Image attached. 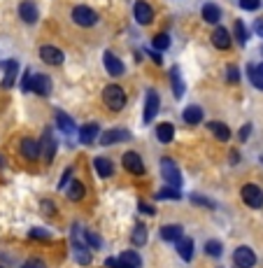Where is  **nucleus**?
I'll list each match as a JSON object with an SVG mask.
<instances>
[{
  "mask_svg": "<svg viewBox=\"0 0 263 268\" xmlns=\"http://www.w3.org/2000/svg\"><path fill=\"white\" fill-rule=\"evenodd\" d=\"M102 103L112 110V112H119L126 105V94L119 84H110V87L102 89Z\"/></svg>",
  "mask_w": 263,
  "mask_h": 268,
  "instance_id": "obj_1",
  "label": "nucleus"
},
{
  "mask_svg": "<svg viewBox=\"0 0 263 268\" xmlns=\"http://www.w3.org/2000/svg\"><path fill=\"white\" fill-rule=\"evenodd\" d=\"M72 21L77 24V26L88 28L98 21V14H96V10H91V7H86V5H77L72 10Z\"/></svg>",
  "mask_w": 263,
  "mask_h": 268,
  "instance_id": "obj_2",
  "label": "nucleus"
},
{
  "mask_svg": "<svg viewBox=\"0 0 263 268\" xmlns=\"http://www.w3.org/2000/svg\"><path fill=\"white\" fill-rule=\"evenodd\" d=\"M161 173L163 177H166V182H168L170 187H182V173L177 170L175 161L172 159H161Z\"/></svg>",
  "mask_w": 263,
  "mask_h": 268,
  "instance_id": "obj_3",
  "label": "nucleus"
},
{
  "mask_svg": "<svg viewBox=\"0 0 263 268\" xmlns=\"http://www.w3.org/2000/svg\"><path fill=\"white\" fill-rule=\"evenodd\" d=\"M242 201L250 205V208H261L263 205V191L256 184H244L242 187Z\"/></svg>",
  "mask_w": 263,
  "mask_h": 268,
  "instance_id": "obj_4",
  "label": "nucleus"
},
{
  "mask_svg": "<svg viewBox=\"0 0 263 268\" xmlns=\"http://www.w3.org/2000/svg\"><path fill=\"white\" fill-rule=\"evenodd\" d=\"M126 140H130V131H126V128H112V131L100 135L102 147H110V145H114V142H126Z\"/></svg>",
  "mask_w": 263,
  "mask_h": 268,
  "instance_id": "obj_5",
  "label": "nucleus"
},
{
  "mask_svg": "<svg viewBox=\"0 0 263 268\" xmlns=\"http://www.w3.org/2000/svg\"><path fill=\"white\" fill-rule=\"evenodd\" d=\"M233 261H236L238 268H252L256 263V254H254L250 247H238L236 252H233Z\"/></svg>",
  "mask_w": 263,
  "mask_h": 268,
  "instance_id": "obj_6",
  "label": "nucleus"
},
{
  "mask_svg": "<svg viewBox=\"0 0 263 268\" xmlns=\"http://www.w3.org/2000/svg\"><path fill=\"white\" fill-rule=\"evenodd\" d=\"M133 14H135V21H138V24H142V26H147L149 21L154 19V10H152V5H149V3H144V0H138V3H135Z\"/></svg>",
  "mask_w": 263,
  "mask_h": 268,
  "instance_id": "obj_7",
  "label": "nucleus"
},
{
  "mask_svg": "<svg viewBox=\"0 0 263 268\" xmlns=\"http://www.w3.org/2000/svg\"><path fill=\"white\" fill-rule=\"evenodd\" d=\"M19 17L26 24H35V21L40 19V10H38V5H35L33 0H24V3H19Z\"/></svg>",
  "mask_w": 263,
  "mask_h": 268,
  "instance_id": "obj_8",
  "label": "nucleus"
},
{
  "mask_svg": "<svg viewBox=\"0 0 263 268\" xmlns=\"http://www.w3.org/2000/svg\"><path fill=\"white\" fill-rule=\"evenodd\" d=\"M40 59L44 61L47 66H61L63 63V52L58 47L44 45V47H40Z\"/></svg>",
  "mask_w": 263,
  "mask_h": 268,
  "instance_id": "obj_9",
  "label": "nucleus"
},
{
  "mask_svg": "<svg viewBox=\"0 0 263 268\" xmlns=\"http://www.w3.org/2000/svg\"><path fill=\"white\" fill-rule=\"evenodd\" d=\"M156 112H158V94H156L154 89H149L147 91V98H144V124H149V121L156 117Z\"/></svg>",
  "mask_w": 263,
  "mask_h": 268,
  "instance_id": "obj_10",
  "label": "nucleus"
},
{
  "mask_svg": "<svg viewBox=\"0 0 263 268\" xmlns=\"http://www.w3.org/2000/svg\"><path fill=\"white\" fill-rule=\"evenodd\" d=\"M102 63H105V70H108L112 77H122L124 70H126V68H124V63L116 59L112 52H105V54H102Z\"/></svg>",
  "mask_w": 263,
  "mask_h": 268,
  "instance_id": "obj_11",
  "label": "nucleus"
},
{
  "mask_svg": "<svg viewBox=\"0 0 263 268\" xmlns=\"http://www.w3.org/2000/svg\"><path fill=\"white\" fill-rule=\"evenodd\" d=\"M30 91H35L38 96H49L52 94V80L47 75H33L30 77Z\"/></svg>",
  "mask_w": 263,
  "mask_h": 268,
  "instance_id": "obj_12",
  "label": "nucleus"
},
{
  "mask_svg": "<svg viewBox=\"0 0 263 268\" xmlns=\"http://www.w3.org/2000/svg\"><path fill=\"white\" fill-rule=\"evenodd\" d=\"M124 168L133 175H142L144 173V163H142L140 154H135V152H126L124 154Z\"/></svg>",
  "mask_w": 263,
  "mask_h": 268,
  "instance_id": "obj_13",
  "label": "nucleus"
},
{
  "mask_svg": "<svg viewBox=\"0 0 263 268\" xmlns=\"http://www.w3.org/2000/svg\"><path fill=\"white\" fill-rule=\"evenodd\" d=\"M40 152H42V145L38 140H33V138H24L21 140V154L26 156V159L35 161L40 156Z\"/></svg>",
  "mask_w": 263,
  "mask_h": 268,
  "instance_id": "obj_14",
  "label": "nucleus"
},
{
  "mask_svg": "<svg viewBox=\"0 0 263 268\" xmlns=\"http://www.w3.org/2000/svg\"><path fill=\"white\" fill-rule=\"evenodd\" d=\"M0 68H5L2 89H12L14 80H16V73H19V63H16V61H5V63H0Z\"/></svg>",
  "mask_w": 263,
  "mask_h": 268,
  "instance_id": "obj_15",
  "label": "nucleus"
},
{
  "mask_svg": "<svg viewBox=\"0 0 263 268\" xmlns=\"http://www.w3.org/2000/svg\"><path fill=\"white\" fill-rule=\"evenodd\" d=\"M200 14L208 24H219V19H222V7L214 5V3H205L202 10H200Z\"/></svg>",
  "mask_w": 263,
  "mask_h": 268,
  "instance_id": "obj_16",
  "label": "nucleus"
},
{
  "mask_svg": "<svg viewBox=\"0 0 263 268\" xmlns=\"http://www.w3.org/2000/svg\"><path fill=\"white\" fill-rule=\"evenodd\" d=\"M212 45L216 49H228L230 47V33L226 28H214V33H212Z\"/></svg>",
  "mask_w": 263,
  "mask_h": 268,
  "instance_id": "obj_17",
  "label": "nucleus"
},
{
  "mask_svg": "<svg viewBox=\"0 0 263 268\" xmlns=\"http://www.w3.org/2000/svg\"><path fill=\"white\" fill-rule=\"evenodd\" d=\"M182 119L189 124V126H198L202 121V110L198 105H189V107H184V112H182Z\"/></svg>",
  "mask_w": 263,
  "mask_h": 268,
  "instance_id": "obj_18",
  "label": "nucleus"
},
{
  "mask_svg": "<svg viewBox=\"0 0 263 268\" xmlns=\"http://www.w3.org/2000/svg\"><path fill=\"white\" fill-rule=\"evenodd\" d=\"M98 138V124H84L80 128V142L82 145H94V140Z\"/></svg>",
  "mask_w": 263,
  "mask_h": 268,
  "instance_id": "obj_19",
  "label": "nucleus"
},
{
  "mask_svg": "<svg viewBox=\"0 0 263 268\" xmlns=\"http://www.w3.org/2000/svg\"><path fill=\"white\" fill-rule=\"evenodd\" d=\"M177 245V254L182 256L184 261H191V256H194V240H191V238H180V240L175 242Z\"/></svg>",
  "mask_w": 263,
  "mask_h": 268,
  "instance_id": "obj_20",
  "label": "nucleus"
},
{
  "mask_svg": "<svg viewBox=\"0 0 263 268\" xmlns=\"http://www.w3.org/2000/svg\"><path fill=\"white\" fill-rule=\"evenodd\" d=\"M156 138H158L163 145H168V142L175 138V126H172L170 121H163V124H158V126H156Z\"/></svg>",
  "mask_w": 263,
  "mask_h": 268,
  "instance_id": "obj_21",
  "label": "nucleus"
},
{
  "mask_svg": "<svg viewBox=\"0 0 263 268\" xmlns=\"http://www.w3.org/2000/svg\"><path fill=\"white\" fill-rule=\"evenodd\" d=\"M168 75H170V82H172V94H175V98H182L184 96V82H182V77H180V68L172 66L168 70Z\"/></svg>",
  "mask_w": 263,
  "mask_h": 268,
  "instance_id": "obj_22",
  "label": "nucleus"
},
{
  "mask_svg": "<svg viewBox=\"0 0 263 268\" xmlns=\"http://www.w3.org/2000/svg\"><path fill=\"white\" fill-rule=\"evenodd\" d=\"M182 235H184V231H182V226H177V224H168V226L161 228V238L166 242H177Z\"/></svg>",
  "mask_w": 263,
  "mask_h": 268,
  "instance_id": "obj_23",
  "label": "nucleus"
},
{
  "mask_svg": "<svg viewBox=\"0 0 263 268\" xmlns=\"http://www.w3.org/2000/svg\"><path fill=\"white\" fill-rule=\"evenodd\" d=\"M94 168H96V173L100 175V177H110V175L114 173L112 161L105 159V156H98V159H94Z\"/></svg>",
  "mask_w": 263,
  "mask_h": 268,
  "instance_id": "obj_24",
  "label": "nucleus"
},
{
  "mask_svg": "<svg viewBox=\"0 0 263 268\" xmlns=\"http://www.w3.org/2000/svg\"><path fill=\"white\" fill-rule=\"evenodd\" d=\"M208 128L212 131V133L216 135V140H222V142H226L230 138V131H228V126L226 124H222V121H210L208 124Z\"/></svg>",
  "mask_w": 263,
  "mask_h": 268,
  "instance_id": "obj_25",
  "label": "nucleus"
},
{
  "mask_svg": "<svg viewBox=\"0 0 263 268\" xmlns=\"http://www.w3.org/2000/svg\"><path fill=\"white\" fill-rule=\"evenodd\" d=\"M54 117H56V124H58V128H61L63 133H72V131H74V121L70 119L63 110H56Z\"/></svg>",
  "mask_w": 263,
  "mask_h": 268,
  "instance_id": "obj_26",
  "label": "nucleus"
},
{
  "mask_svg": "<svg viewBox=\"0 0 263 268\" xmlns=\"http://www.w3.org/2000/svg\"><path fill=\"white\" fill-rule=\"evenodd\" d=\"M42 149H44V161L47 163H52V159H54V149H56V142L52 140V133L49 131H44V138H42Z\"/></svg>",
  "mask_w": 263,
  "mask_h": 268,
  "instance_id": "obj_27",
  "label": "nucleus"
},
{
  "mask_svg": "<svg viewBox=\"0 0 263 268\" xmlns=\"http://www.w3.org/2000/svg\"><path fill=\"white\" fill-rule=\"evenodd\" d=\"M247 77H250L252 84H254L258 91H263V75L258 73V68H256V66H252V63L247 66Z\"/></svg>",
  "mask_w": 263,
  "mask_h": 268,
  "instance_id": "obj_28",
  "label": "nucleus"
},
{
  "mask_svg": "<svg viewBox=\"0 0 263 268\" xmlns=\"http://www.w3.org/2000/svg\"><path fill=\"white\" fill-rule=\"evenodd\" d=\"M68 196H70L72 201H82V198H84V184L77 182V180H72L70 182V187H68Z\"/></svg>",
  "mask_w": 263,
  "mask_h": 268,
  "instance_id": "obj_29",
  "label": "nucleus"
},
{
  "mask_svg": "<svg viewBox=\"0 0 263 268\" xmlns=\"http://www.w3.org/2000/svg\"><path fill=\"white\" fill-rule=\"evenodd\" d=\"M124 263L128 268H140V256H138V252H130V249H126V252H122V256H119Z\"/></svg>",
  "mask_w": 263,
  "mask_h": 268,
  "instance_id": "obj_30",
  "label": "nucleus"
},
{
  "mask_svg": "<svg viewBox=\"0 0 263 268\" xmlns=\"http://www.w3.org/2000/svg\"><path fill=\"white\" fill-rule=\"evenodd\" d=\"M152 47L156 49V52H166V49L170 47V38H168V33H158L152 40Z\"/></svg>",
  "mask_w": 263,
  "mask_h": 268,
  "instance_id": "obj_31",
  "label": "nucleus"
},
{
  "mask_svg": "<svg viewBox=\"0 0 263 268\" xmlns=\"http://www.w3.org/2000/svg\"><path fill=\"white\" fill-rule=\"evenodd\" d=\"M156 198H170V201H180L182 198V194H180V189L177 187H166V189H161L158 194H156Z\"/></svg>",
  "mask_w": 263,
  "mask_h": 268,
  "instance_id": "obj_32",
  "label": "nucleus"
},
{
  "mask_svg": "<svg viewBox=\"0 0 263 268\" xmlns=\"http://www.w3.org/2000/svg\"><path fill=\"white\" fill-rule=\"evenodd\" d=\"M224 247H222V242L219 240H208L205 242V254L208 256H222Z\"/></svg>",
  "mask_w": 263,
  "mask_h": 268,
  "instance_id": "obj_33",
  "label": "nucleus"
},
{
  "mask_svg": "<svg viewBox=\"0 0 263 268\" xmlns=\"http://www.w3.org/2000/svg\"><path fill=\"white\" fill-rule=\"evenodd\" d=\"M130 238H133L135 245H144V242H147V228H144V224H138Z\"/></svg>",
  "mask_w": 263,
  "mask_h": 268,
  "instance_id": "obj_34",
  "label": "nucleus"
},
{
  "mask_svg": "<svg viewBox=\"0 0 263 268\" xmlns=\"http://www.w3.org/2000/svg\"><path fill=\"white\" fill-rule=\"evenodd\" d=\"M236 38H238V42H240V45H244V42L250 40V31H247V26H244L240 19L236 21Z\"/></svg>",
  "mask_w": 263,
  "mask_h": 268,
  "instance_id": "obj_35",
  "label": "nucleus"
},
{
  "mask_svg": "<svg viewBox=\"0 0 263 268\" xmlns=\"http://www.w3.org/2000/svg\"><path fill=\"white\" fill-rule=\"evenodd\" d=\"M74 259L82 263V266H86L91 261V256H88V249H84L82 245H74Z\"/></svg>",
  "mask_w": 263,
  "mask_h": 268,
  "instance_id": "obj_36",
  "label": "nucleus"
},
{
  "mask_svg": "<svg viewBox=\"0 0 263 268\" xmlns=\"http://www.w3.org/2000/svg\"><path fill=\"white\" fill-rule=\"evenodd\" d=\"M240 7L247 10V12H254V10L261 7V0H240Z\"/></svg>",
  "mask_w": 263,
  "mask_h": 268,
  "instance_id": "obj_37",
  "label": "nucleus"
},
{
  "mask_svg": "<svg viewBox=\"0 0 263 268\" xmlns=\"http://www.w3.org/2000/svg\"><path fill=\"white\" fill-rule=\"evenodd\" d=\"M226 77H228L230 84H236V82L240 80V73H238V68H236V66H228V73H226Z\"/></svg>",
  "mask_w": 263,
  "mask_h": 268,
  "instance_id": "obj_38",
  "label": "nucleus"
},
{
  "mask_svg": "<svg viewBox=\"0 0 263 268\" xmlns=\"http://www.w3.org/2000/svg\"><path fill=\"white\" fill-rule=\"evenodd\" d=\"M105 266H108V268H128L126 263L122 261V259H119V256H116V259H108V261H105Z\"/></svg>",
  "mask_w": 263,
  "mask_h": 268,
  "instance_id": "obj_39",
  "label": "nucleus"
},
{
  "mask_svg": "<svg viewBox=\"0 0 263 268\" xmlns=\"http://www.w3.org/2000/svg\"><path fill=\"white\" fill-rule=\"evenodd\" d=\"M138 208H140V212L142 214H156V210H154V205H149V203H138Z\"/></svg>",
  "mask_w": 263,
  "mask_h": 268,
  "instance_id": "obj_40",
  "label": "nucleus"
},
{
  "mask_svg": "<svg viewBox=\"0 0 263 268\" xmlns=\"http://www.w3.org/2000/svg\"><path fill=\"white\" fill-rule=\"evenodd\" d=\"M30 77H33V75L28 73H24V80H21V91H30Z\"/></svg>",
  "mask_w": 263,
  "mask_h": 268,
  "instance_id": "obj_41",
  "label": "nucleus"
},
{
  "mask_svg": "<svg viewBox=\"0 0 263 268\" xmlns=\"http://www.w3.org/2000/svg\"><path fill=\"white\" fill-rule=\"evenodd\" d=\"M47 231H42V228H33V231H30V238H42V240H44V238H47Z\"/></svg>",
  "mask_w": 263,
  "mask_h": 268,
  "instance_id": "obj_42",
  "label": "nucleus"
},
{
  "mask_svg": "<svg viewBox=\"0 0 263 268\" xmlns=\"http://www.w3.org/2000/svg\"><path fill=\"white\" fill-rule=\"evenodd\" d=\"M86 242L94 245V247H100V240H98V235H94V233H86Z\"/></svg>",
  "mask_w": 263,
  "mask_h": 268,
  "instance_id": "obj_43",
  "label": "nucleus"
},
{
  "mask_svg": "<svg viewBox=\"0 0 263 268\" xmlns=\"http://www.w3.org/2000/svg\"><path fill=\"white\" fill-rule=\"evenodd\" d=\"M254 31H256V35H261V38H263V19H256V24H254Z\"/></svg>",
  "mask_w": 263,
  "mask_h": 268,
  "instance_id": "obj_44",
  "label": "nucleus"
},
{
  "mask_svg": "<svg viewBox=\"0 0 263 268\" xmlns=\"http://www.w3.org/2000/svg\"><path fill=\"white\" fill-rule=\"evenodd\" d=\"M250 131H252V124H247V126L240 131V140H247V135H250Z\"/></svg>",
  "mask_w": 263,
  "mask_h": 268,
  "instance_id": "obj_45",
  "label": "nucleus"
},
{
  "mask_svg": "<svg viewBox=\"0 0 263 268\" xmlns=\"http://www.w3.org/2000/svg\"><path fill=\"white\" fill-rule=\"evenodd\" d=\"M70 175H72V170H70V168H68L66 173H63V180H61V187H66L68 182H70Z\"/></svg>",
  "mask_w": 263,
  "mask_h": 268,
  "instance_id": "obj_46",
  "label": "nucleus"
},
{
  "mask_svg": "<svg viewBox=\"0 0 263 268\" xmlns=\"http://www.w3.org/2000/svg\"><path fill=\"white\" fill-rule=\"evenodd\" d=\"M149 54H152V59H154L156 63H161V56H158V52H156V49H154V52H149Z\"/></svg>",
  "mask_w": 263,
  "mask_h": 268,
  "instance_id": "obj_47",
  "label": "nucleus"
},
{
  "mask_svg": "<svg viewBox=\"0 0 263 268\" xmlns=\"http://www.w3.org/2000/svg\"><path fill=\"white\" fill-rule=\"evenodd\" d=\"M24 268H42V266H38L35 261H28V263H24Z\"/></svg>",
  "mask_w": 263,
  "mask_h": 268,
  "instance_id": "obj_48",
  "label": "nucleus"
},
{
  "mask_svg": "<svg viewBox=\"0 0 263 268\" xmlns=\"http://www.w3.org/2000/svg\"><path fill=\"white\" fill-rule=\"evenodd\" d=\"M256 68H258V73H261V75H263V63H261V66H256Z\"/></svg>",
  "mask_w": 263,
  "mask_h": 268,
  "instance_id": "obj_49",
  "label": "nucleus"
},
{
  "mask_svg": "<svg viewBox=\"0 0 263 268\" xmlns=\"http://www.w3.org/2000/svg\"><path fill=\"white\" fill-rule=\"evenodd\" d=\"M261 52H263V47H261Z\"/></svg>",
  "mask_w": 263,
  "mask_h": 268,
  "instance_id": "obj_50",
  "label": "nucleus"
},
{
  "mask_svg": "<svg viewBox=\"0 0 263 268\" xmlns=\"http://www.w3.org/2000/svg\"><path fill=\"white\" fill-rule=\"evenodd\" d=\"M0 268H2V266H0Z\"/></svg>",
  "mask_w": 263,
  "mask_h": 268,
  "instance_id": "obj_51",
  "label": "nucleus"
}]
</instances>
